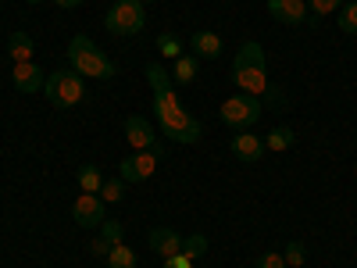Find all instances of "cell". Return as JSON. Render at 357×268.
Masks as SVG:
<instances>
[{"label":"cell","instance_id":"obj_23","mask_svg":"<svg viewBox=\"0 0 357 268\" xmlns=\"http://www.w3.org/2000/svg\"><path fill=\"white\" fill-rule=\"evenodd\" d=\"M97 197H100L104 204H118V200L126 197V183H122V179H104V186H100Z\"/></svg>","mask_w":357,"mask_h":268},{"label":"cell","instance_id":"obj_21","mask_svg":"<svg viewBox=\"0 0 357 268\" xmlns=\"http://www.w3.org/2000/svg\"><path fill=\"white\" fill-rule=\"evenodd\" d=\"M340 33L343 36H357V0H350V4L340 8Z\"/></svg>","mask_w":357,"mask_h":268},{"label":"cell","instance_id":"obj_6","mask_svg":"<svg viewBox=\"0 0 357 268\" xmlns=\"http://www.w3.org/2000/svg\"><path fill=\"white\" fill-rule=\"evenodd\" d=\"M218 114H222V122H225L229 129L243 133V129H250L257 118L264 114V100H261V97H250V94H236V97L222 100Z\"/></svg>","mask_w":357,"mask_h":268},{"label":"cell","instance_id":"obj_9","mask_svg":"<svg viewBox=\"0 0 357 268\" xmlns=\"http://www.w3.org/2000/svg\"><path fill=\"white\" fill-rule=\"evenodd\" d=\"M126 140H129V147H136V151H158L161 154L158 133H154V126L146 122L143 114H129L126 118Z\"/></svg>","mask_w":357,"mask_h":268},{"label":"cell","instance_id":"obj_14","mask_svg":"<svg viewBox=\"0 0 357 268\" xmlns=\"http://www.w3.org/2000/svg\"><path fill=\"white\" fill-rule=\"evenodd\" d=\"M190 50L200 57V61H218L222 50H225V43H222L218 33H211V29H200V33L190 36Z\"/></svg>","mask_w":357,"mask_h":268},{"label":"cell","instance_id":"obj_3","mask_svg":"<svg viewBox=\"0 0 357 268\" xmlns=\"http://www.w3.org/2000/svg\"><path fill=\"white\" fill-rule=\"evenodd\" d=\"M65 57H68V68L79 72L82 79H114V72H118V65L89 36H75L68 43Z\"/></svg>","mask_w":357,"mask_h":268},{"label":"cell","instance_id":"obj_16","mask_svg":"<svg viewBox=\"0 0 357 268\" xmlns=\"http://www.w3.org/2000/svg\"><path fill=\"white\" fill-rule=\"evenodd\" d=\"M8 57H11V65L18 61H36V43L29 33H11L8 36Z\"/></svg>","mask_w":357,"mask_h":268},{"label":"cell","instance_id":"obj_29","mask_svg":"<svg viewBox=\"0 0 357 268\" xmlns=\"http://www.w3.org/2000/svg\"><path fill=\"white\" fill-rule=\"evenodd\" d=\"M165 268H193V258H186L183 251H178V254L165 258Z\"/></svg>","mask_w":357,"mask_h":268},{"label":"cell","instance_id":"obj_15","mask_svg":"<svg viewBox=\"0 0 357 268\" xmlns=\"http://www.w3.org/2000/svg\"><path fill=\"white\" fill-rule=\"evenodd\" d=\"M197 75H200V57L197 54H183V57H175V61H172V82H175V89L178 86H193Z\"/></svg>","mask_w":357,"mask_h":268},{"label":"cell","instance_id":"obj_22","mask_svg":"<svg viewBox=\"0 0 357 268\" xmlns=\"http://www.w3.org/2000/svg\"><path fill=\"white\" fill-rule=\"evenodd\" d=\"M282 258H286V268H304L307 251H304V244H301V240H289V244L282 247Z\"/></svg>","mask_w":357,"mask_h":268},{"label":"cell","instance_id":"obj_10","mask_svg":"<svg viewBox=\"0 0 357 268\" xmlns=\"http://www.w3.org/2000/svg\"><path fill=\"white\" fill-rule=\"evenodd\" d=\"M11 82L18 94H40L47 86V72L36 61H18V65H11Z\"/></svg>","mask_w":357,"mask_h":268},{"label":"cell","instance_id":"obj_5","mask_svg":"<svg viewBox=\"0 0 357 268\" xmlns=\"http://www.w3.org/2000/svg\"><path fill=\"white\" fill-rule=\"evenodd\" d=\"M146 25V8L139 0H114L104 15V29L111 36H136Z\"/></svg>","mask_w":357,"mask_h":268},{"label":"cell","instance_id":"obj_31","mask_svg":"<svg viewBox=\"0 0 357 268\" xmlns=\"http://www.w3.org/2000/svg\"><path fill=\"white\" fill-rule=\"evenodd\" d=\"M25 4H43V0H25Z\"/></svg>","mask_w":357,"mask_h":268},{"label":"cell","instance_id":"obj_18","mask_svg":"<svg viewBox=\"0 0 357 268\" xmlns=\"http://www.w3.org/2000/svg\"><path fill=\"white\" fill-rule=\"evenodd\" d=\"M100 186H104V172L97 165H82L79 168V190L82 193H100Z\"/></svg>","mask_w":357,"mask_h":268},{"label":"cell","instance_id":"obj_19","mask_svg":"<svg viewBox=\"0 0 357 268\" xmlns=\"http://www.w3.org/2000/svg\"><path fill=\"white\" fill-rule=\"evenodd\" d=\"M154 47H158V54L161 57H168V61H175V57H183V43H178V36L175 33H158V40H154Z\"/></svg>","mask_w":357,"mask_h":268},{"label":"cell","instance_id":"obj_30","mask_svg":"<svg viewBox=\"0 0 357 268\" xmlns=\"http://www.w3.org/2000/svg\"><path fill=\"white\" fill-rule=\"evenodd\" d=\"M54 4H57V8H65V11H72V8L82 4V0H54Z\"/></svg>","mask_w":357,"mask_h":268},{"label":"cell","instance_id":"obj_27","mask_svg":"<svg viewBox=\"0 0 357 268\" xmlns=\"http://www.w3.org/2000/svg\"><path fill=\"white\" fill-rule=\"evenodd\" d=\"M257 268H286V258L279 251H268V254L257 258Z\"/></svg>","mask_w":357,"mask_h":268},{"label":"cell","instance_id":"obj_2","mask_svg":"<svg viewBox=\"0 0 357 268\" xmlns=\"http://www.w3.org/2000/svg\"><path fill=\"white\" fill-rule=\"evenodd\" d=\"M232 82L240 94L250 97H275L272 94V79H268V61H264V47L257 40H247L240 50H236V61H232Z\"/></svg>","mask_w":357,"mask_h":268},{"label":"cell","instance_id":"obj_28","mask_svg":"<svg viewBox=\"0 0 357 268\" xmlns=\"http://www.w3.org/2000/svg\"><path fill=\"white\" fill-rule=\"evenodd\" d=\"M89 254H93V258H107L111 254V244L104 240V236H93V240H89V247H86Z\"/></svg>","mask_w":357,"mask_h":268},{"label":"cell","instance_id":"obj_17","mask_svg":"<svg viewBox=\"0 0 357 268\" xmlns=\"http://www.w3.org/2000/svg\"><path fill=\"white\" fill-rule=\"evenodd\" d=\"M293 143H296V133H293L289 126H275L272 133L264 136V151H272V154H282V151H289Z\"/></svg>","mask_w":357,"mask_h":268},{"label":"cell","instance_id":"obj_12","mask_svg":"<svg viewBox=\"0 0 357 268\" xmlns=\"http://www.w3.org/2000/svg\"><path fill=\"white\" fill-rule=\"evenodd\" d=\"M268 15L282 25H304L307 22V0H268Z\"/></svg>","mask_w":357,"mask_h":268},{"label":"cell","instance_id":"obj_24","mask_svg":"<svg viewBox=\"0 0 357 268\" xmlns=\"http://www.w3.org/2000/svg\"><path fill=\"white\" fill-rule=\"evenodd\" d=\"M343 4H347V0H307V11H311L314 18H329V15H336Z\"/></svg>","mask_w":357,"mask_h":268},{"label":"cell","instance_id":"obj_13","mask_svg":"<svg viewBox=\"0 0 357 268\" xmlns=\"http://www.w3.org/2000/svg\"><path fill=\"white\" fill-rule=\"evenodd\" d=\"M146 240H151V251H154V254H161V261H165V258H172V254L183 251L186 236H178V232H175V229H168V225H154Z\"/></svg>","mask_w":357,"mask_h":268},{"label":"cell","instance_id":"obj_20","mask_svg":"<svg viewBox=\"0 0 357 268\" xmlns=\"http://www.w3.org/2000/svg\"><path fill=\"white\" fill-rule=\"evenodd\" d=\"M104 261H107V268H136V251L126 247V244H114Z\"/></svg>","mask_w":357,"mask_h":268},{"label":"cell","instance_id":"obj_1","mask_svg":"<svg viewBox=\"0 0 357 268\" xmlns=\"http://www.w3.org/2000/svg\"><path fill=\"white\" fill-rule=\"evenodd\" d=\"M146 79H151V94H154V118H158V129L161 136H168L172 143H183V147H193L200 140V118L190 114L183 104H178V94H175V82L172 75L151 61L146 65Z\"/></svg>","mask_w":357,"mask_h":268},{"label":"cell","instance_id":"obj_11","mask_svg":"<svg viewBox=\"0 0 357 268\" xmlns=\"http://www.w3.org/2000/svg\"><path fill=\"white\" fill-rule=\"evenodd\" d=\"M229 151L240 158V161H247V165H257V161L264 158V140L254 136L250 129H243V133H236V136L229 140Z\"/></svg>","mask_w":357,"mask_h":268},{"label":"cell","instance_id":"obj_25","mask_svg":"<svg viewBox=\"0 0 357 268\" xmlns=\"http://www.w3.org/2000/svg\"><path fill=\"white\" fill-rule=\"evenodd\" d=\"M204 251H207V236H204V232L186 236V244H183V254H186V258H193V261H197Z\"/></svg>","mask_w":357,"mask_h":268},{"label":"cell","instance_id":"obj_4","mask_svg":"<svg viewBox=\"0 0 357 268\" xmlns=\"http://www.w3.org/2000/svg\"><path fill=\"white\" fill-rule=\"evenodd\" d=\"M43 94H47L50 107H61V111H68V107L82 104V97H86V86H82V75H79V72H72V68H57V72H50V75H47Z\"/></svg>","mask_w":357,"mask_h":268},{"label":"cell","instance_id":"obj_8","mask_svg":"<svg viewBox=\"0 0 357 268\" xmlns=\"http://www.w3.org/2000/svg\"><path fill=\"white\" fill-rule=\"evenodd\" d=\"M158 151H136L132 158H122L118 165V179L122 183H143V179H151L158 172Z\"/></svg>","mask_w":357,"mask_h":268},{"label":"cell","instance_id":"obj_26","mask_svg":"<svg viewBox=\"0 0 357 268\" xmlns=\"http://www.w3.org/2000/svg\"><path fill=\"white\" fill-rule=\"evenodd\" d=\"M100 236H104L111 247H114V244H126V225H122V222H104V225H100Z\"/></svg>","mask_w":357,"mask_h":268},{"label":"cell","instance_id":"obj_32","mask_svg":"<svg viewBox=\"0 0 357 268\" xmlns=\"http://www.w3.org/2000/svg\"><path fill=\"white\" fill-rule=\"evenodd\" d=\"M139 4H143V8H146V4H151V0H139Z\"/></svg>","mask_w":357,"mask_h":268},{"label":"cell","instance_id":"obj_7","mask_svg":"<svg viewBox=\"0 0 357 268\" xmlns=\"http://www.w3.org/2000/svg\"><path fill=\"white\" fill-rule=\"evenodd\" d=\"M72 222L79 229H100L107 222V211H104V200L97 193H79L75 204H72Z\"/></svg>","mask_w":357,"mask_h":268}]
</instances>
